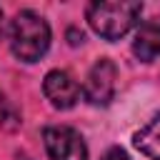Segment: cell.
<instances>
[{"label": "cell", "instance_id": "cell-1", "mask_svg": "<svg viewBox=\"0 0 160 160\" xmlns=\"http://www.w3.org/2000/svg\"><path fill=\"white\" fill-rule=\"evenodd\" d=\"M10 48L12 55L20 58L22 62L40 60L50 48L48 22L32 10H20L10 22Z\"/></svg>", "mask_w": 160, "mask_h": 160}, {"label": "cell", "instance_id": "cell-2", "mask_svg": "<svg viewBox=\"0 0 160 160\" xmlns=\"http://www.w3.org/2000/svg\"><path fill=\"white\" fill-rule=\"evenodd\" d=\"M140 12H142V2H135V0L90 2L88 5V22L100 38L118 40L138 22Z\"/></svg>", "mask_w": 160, "mask_h": 160}, {"label": "cell", "instance_id": "cell-3", "mask_svg": "<svg viewBox=\"0 0 160 160\" xmlns=\"http://www.w3.org/2000/svg\"><path fill=\"white\" fill-rule=\"evenodd\" d=\"M50 160H88V148L80 132L68 125H52L42 132Z\"/></svg>", "mask_w": 160, "mask_h": 160}, {"label": "cell", "instance_id": "cell-4", "mask_svg": "<svg viewBox=\"0 0 160 160\" xmlns=\"http://www.w3.org/2000/svg\"><path fill=\"white\" fill-rule=\"evenodd\" d=\"M82 92H85V100L90 105H108L112 100V92H115V65L108 58H100L90 68Z\"/></svg>", "mask_w": 160, "mask_h": 160}, {"label": "cell", "instance_id": "cell-5", "mask_svg": "<svg viewBox=\"0 0 160 160\" xmlns=\"http://www.w3.org/2000/svg\"><path fill=\"white\" fill-rule=\"evenodd\" d=\"M42 90H45V98L52 102V108H60V110L72 108V105L78 102V98H80L78 82H75L65 70H50V72L45 75Z\"/></svg>", "mask_w": 160, "mask_h": 160}, {"label": "cell", "instance_id": "cell-6", "mask_svg": "<svg viewBox=\"0 0 160 160\" xmlns=\"http://www.w3.org/2000/svg\"><path fill=\"white\" fill-rule=\"evenodd\" d=\"M132 52L145 62H150L160 55V18H150L138 28Z\"/></svg>", "mask_w": 160, "mask_h": 160}, {"label": "cell", "instance_id": "cell-7", "mask_svg": "<svg viewBox=\"0 0 160 160\" xmlns=\"http://www.w3.org/2000/svg\"><path fill=\"white\" fill-rule=\"evenodd\" d=\"M135 148L150 158V160H160V115H155L140 132H135Z\"/></svg>", "mask_w": 160, "mask_h": 160}, {"label": "cell", "instance_id": "cell-8", "mask_svg": "<svg viewBox=\"0 0 160 160\" xmlns=\"http://www.w3.org/2000/svg\"><path fill=\"white\" fill-rule=\"evenodd\" d=\"M0 125H5V128H15L18 125V115L10 110V105L5 102L2 95H0Z\"/></svg>", "mask_w": 160, "mask_h": 160}, {"label": "cell", "instance_id": "cell-9", "mask_svg": "<svg viewBox=\"0 0 160 160\" xmlns=\"http://www.w3.org/2000/svg\"><path fill=\"white\" fill-rule=\"evenodd\" d=\"M102 160H130V158L125 155V150H120V148H112V150H108V155H105Z\"/></svg>", "mask_w": 160, "mask_h": 160}, {"label": "cell", "instance_id": "cell-10", "mask_svg": "<svg viewBox=\"0 0 160 160\" xmlns=\"http://www.w3.org/2000/svg\"><path fill=\"white\" fill-rule=\"evenodd\" d=\"M68 38H70V45L82 42V32H78V30H68Z\"/></svg>", "mask_w": 160, "mask_h": 160}, {"label": "cell", "instance_id": "cell-11", "mask_svg": "<svg viewBox=\"0 0 160 160\" xmlns=\"http://www.w3.org/2000/svg\"><path fill=\"white\" fill-rule=\"evenodd\" d=\"M0 30H2V10H0Z\"/></svg>", "mask_w": 160, "mask_h": 160}]
</instances>
